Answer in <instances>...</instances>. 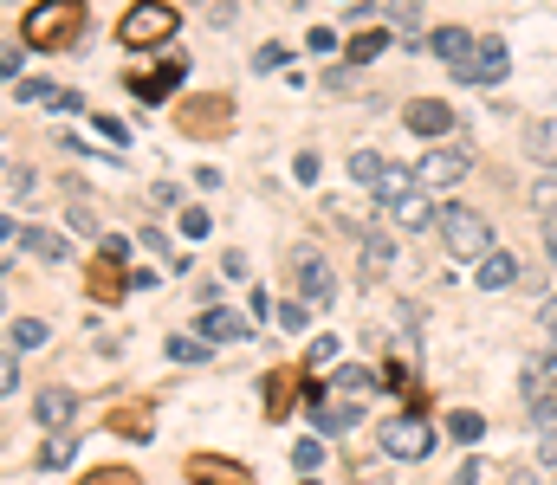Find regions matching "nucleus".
Instances as JSON below:
<instances>
[{
    "mask_svg": "<svg viewBox=\"0 0 557 485\" xmlns=\"http://www.w3.org/2000/svg\"><path fill=\"white\" fill-rule=\"evenodd\" d=\"M350 175H357V182H370V188L389 182V169H383V156H376V149H357V156H350Z\"/></svg>",
    "mask_w": 557,
    "mask_h": 485,
    "instance_id": "393cba45",
    "label": "nucleus"
},
{
    "mask_svg": "<svg viewBox=\"0 0 557 485\" xmlns=\"http://www.w3.org/2000/svg\"><path fill=\"white\" fill-rule=\"evenodd\" d=\"M545 246H551V259H557V214H545Z\"/></svg>",
    "mask_w": 557,
    "mask_h": 485,
    "instance_id": "de8ad7c7",
    "label": "nucleus"
},
{
    "mask_svg": "<svg viewBox=\"0 0 557 485\" xmlns=\"http://www.w3.org/2000/svg\"><path fill=\"white\" fill-rule=\"evenodd\" d=\"M65 227H72V233H98V214H91V207H65Z\"/></svg>",
    "mask_w": 557,
    "mask_h": 485,
    "instance_id": "c9c22d12",
    "label": "nucleus"
},
{
    "mask_svg": "<svg viewBox=\"0 0 557 485\" xmlns=\"http://www.w3.org/2000/svg\"><path fill=\"white\" fill-rule=\"evenodd\" d=\"M292 279H298V298H305L311 311H331V304H337V279H331V266H324L318 246H298Z\"/></svg>",
    "mask_w": 557,
    "mask_h": 485,
    "instance_id": "423d86ee",
    "label": "nucleus"
},
{
    "mask_svg": "<svg viewBox=\"0 0 557 485\" xmlns=\"http://www.w3.org/2000/svg\"><path fill=\"white\" fill-rule=\"evenodd\" d=\"M26 253H39V259H52V266H65V259H72V246H65L59 233H46V227H26Z\"/></svg>",
    "mask_w": 557,
    "mask_h": 485,
    "instance_id": "412c9836",
    "label": "nucleus"
},
{
    "mask_svg": "<svg viewBox=\"0 0 557 485\" xmlns=\"http://www.w3.org/2000/svg\"><path fill=\"white\" fill-rule=\"evenodd\" d=\"M318 169H324V162H318V156H311V149H305V156H298V162H292V175H298V182H305V188H311V182H318Z\"/></svg>",
    "mask_w": 557,
    "mask_h": 485,
    "instance_id": "e433bc0d",
    "label": "nucleus"
},
{
    "mask_svg": "<svg viewBox=\"0 0 557 485\" xmlns=\"http://www.w3.org/2000/svg\"><path fill=\"white\" fill-rule=\"evenodd\" d=\"M311 421H318V434H350V427L363 421V408H357L350 395H344V401L331 395V401H318V408H311Z\"/></svg>",
    "mask_w": 557,
    "mask_h": 485,
    "instance_id": "4468645a",
    "label": "nucleus"
},
{
    "mask_svg": "<svg viewBox=\"0 0 557 485\" xmlns=\"http://www.w3.org/2000/svg\"><path fill=\"white\" fill-rule=\"evenodd\" d=\"M331 363H337V337H311V350H305V376H324Z\"/></svg>",
    "mask_w": 557,
    "mask_h": 485,
    "instance_id": "a878e982",
    "label": "nucleus"
},
{
    "mask_svg": "<svg viewBox=\"0 0 557 485\" xmlns=\"http://www.w3.org/2000/svg\"><path fill=\"white\" fill-rule=\"evenodd\" d=\"M188 485H253V473L240 460H221V453H195L188 460Z\"/></svg>",
    "mask_w": 557,
    "mask_h": 485,
    "instance_id": "1a4fd4ad",
    "label": "nucleus"
},
{
    "mask_svg": "<svg viewBox=\"0 0 557 485\" xmlns=\"http://www.w3.org/2000/svg\"><path fill=\"white\" fill-rule=\"evenodd\" d=\"M78 33H85V7H78V0L26 13V46L33 52H65V46H78Z\"/></svg>",
    "mask_w": 557,
    "mask_h": 485,
    "instance_id": "f257e3e1",
    "label": "nucleus"
},
{
    "mask_svg": "<svg viewBox=\"0 0 557 485\" xmlns=\"http://www.w3.org/2000/svg\"><path fill=\"white\" fill-rule=\"evenodd\" d=\"M78 485H143V479L130 473V466H98V473H85Z\"/></svg>",
    "mask_w": 557,
    "mask_h": 485,
    "instance_id": "c756f323",
    "label": "nucleus"
},
{
    "mask_svg": "<svg viewBox=\"0 0 557 485\" xmlns=\"http://www.w3.org/2000/svg\"><path fill=\"white\" fill-rule=\"evenodd\" d=\"M447 434H454L460 447H473V440L486 434V421H480V414H473V408H454V414H447Z\"/></svg>",
    "mask_w": 557,
    "mask_h": 485,
    "instance_id": "b1692460",
    "label": "nucleus"
},
{
    "mask_svg": "<svg viewBox=\"0 0 557 485\" xmlns=\"http://www.w3.org/2000/svg\"><path fill=\"white\" fill-rule=\"evenodd\" d=\"M279 324H285V330H305V304L285 298V304H279Z\"/></svg>",
    "mask_w": 557,
    "mask_h": 485,
    "instance_id": "58836bf2",
    "label": "nucleus"
},
{
    "mask_svg": "<svg viewBox=\"0 0 557 485\" xmlns=\"http://www.w3.org/2000/svg\"><path fill=\"white\" fill-rule=\"evenodd\" d=\"M428 52H434V59H447V72H460L480 46H473V33H460V26H441V33L428 39Z\"/></svg>",
    "mask_w": 557,
    "mask_h": 485,
    "instance_id": "2eb2a0df",
    "label": "nucleus"
},
{
    "mask_svg": "<svg viewBox=\"0 0 557 485\" xmlns=\"http://www.w3.org/2000/svg\"><path fill=\"white\" fill-rule=\"evenodd\" d=\"M240 337H247V324H240L234 311H221V304L201 311V343H240Z\"/></svg>",
    "mask_w": 557,
    "mask_h": 485,
    "instance_id": "f3484780",
    "label": "nucleus"
},
{
    "mask_svg": "<svg viewBox=\"0 0 557 485\" xmlns=\"http://www.w3.org/2000/svg\"><path fill=\"white\" fill-rule=\"evenodd\" d=\"M389 266H396V246H389V233H370V240H363V272H370V279H383Z\"/></svg>",
    "mask_w": 557,
    "mask_h": 485,
    "instance_id": "4be33fe9",
    "label": "nucleus"
},
{
    "mask_svg": "<svg viewBox=\"0 0 557 485\" xmlns=\"http://www.w3.org/2000/svg\"><path fill=\"white\" fill-rule=\"evenodd\" d=\"M33 414H39V427H72V414H78V395L72 388H39V401H33Z\"/></svg>",
    "mask_w": 557,
    "mask_h": 485,
    "instance_id": "ddd939ff",
    "label": "nucleus"
},
{
    "mask_svg": "<svg viewBox=\"0 0 557 485\" xmlns=\"http://www.w3.org/2000/svg\"><path fill=\"white\" fill-rule=\"evenodd\" d=\"M98 130L111 136V143H130V123L124 117H104V110H98Z\"/></svg>",
    "mask_w": 557,
    "mask_h": 485,
    "instance_id": "4c0bfd02",
    "label": "nucleus"
},
{
    "mask_svg": "<svg viewBox=\"0 0 557 485\" xmlns=\"http://www.w3.org/2000/svg\"><path fill=\"white\" fill-rule=\"evenodd\" d=\"M169 363H208V343H201V337H182V330H175V337H169Z\"/></svg>",
    "mask_w": 557,
    "mask_h": 485,
    "instance_id": "cd10ccee",
    "label": "nucleus"
},
{
    "mask_svg": "<svg viewBox=\"0 0 557 485\" xmlns=\"http://www.w3.org/2000/svg\"><path fill=\"white\" fill-rule=\"evenodd\" d=\"M39 466H72V440H65V434H52L46 447H39Z\"/></svg>",
    "mask_w": 557,
    "mask_h": 485,
    "instance_id": "2f4dec72",
    "label": "nucleus"
},
{
    "mask_svg": "<svg viewBox=\"0 0 557 485\" xmlns=\"http://www.w3.org/2000/svg\"><path fill=\"white\" fill-rule=\"evenodd\" d=\"M175 130H182V136H201V143H214V136L234 130V104H227V97H214V91L182 97V104H175Z\"/></svg>",
    "mask_w": 557,
    "mask_h": 485,
    "instance_id": "20e7f679",
    "label": "nucleus"
},
{
    "mask_svg": "<svg viewBox=\"0 0 557 485\" xmlns=\"http://www.w3.org/2000/svg\"><path fill=\"white\" fill-rule=\"evenodd\" d=\"M182 72H188V59H169V65H162V72H143V78H130V91L156 104V97L169 91V85H175V78H182Z\"/></svg>",
    "mask_w": 557,
    "mask_h": 485,
    "instance_id": "6ab92c4d",
    "label": "nucleus"
},
{
    "mask_svg": "<svg viewBox=\"0 0 557 485\" xmlns=\"http://www.w3.org/2000/svg\"><path fill=\"white\" fill-rule=\"evenodd\" d=\"M305 46H311V52H331V46H337V33H331V26H311Z\"/></svg>",
    "mask_w": 557,
    "mask_h": 485,
    "instance_id": "79ce46f5",
    "label": "nucleus"
},
{
    "mask_svg": "<svg viewBox=\"0 0 557 485\" xmlns=\"http://www.w3.org/2000/svg\"><path fill=\"white\" fill-rule=\"evenodd\" d=\"M111 427H117V434H130V440H149V401H130V408H117Z\"/></svg>",
    "mask_w": 557,
    "mask_h": 485,
    "instance_id": "5701e85b",
    "label": "nucleus"
},
{
    "mask_svg": "<svg viewBox=\"0 0 557 485\" xmlns=\"http://www.w3.org/2000/svg\"><path fill=\"white\" fill-rule=\"evenodd\" d=\"M499 485H532V473H519V466H506V473H499Z\"/></svg>",
    "mask_w": 557,
    "mask_h": 485,
    "instance_id": "49530a36",
    "label": "nucleus"
},
{
    "mask_svg": "<svg viewBox=\"0 0 557 485\" xmlns=\"http://www.w3.org/2000/svg\"><path fill=\"white\" fill-rule=\"evenodd\" d=\"M538 317H545V330H551V337H557V291H551V298H545V311H538Z\"/></svg>",
    "mask_w": 557,
    "mask_h": 485,
    "instance_id": "a18cd8bd",
    "label": "nucleus"
},
{
    "mask_svg": "<svg viewBox=\"0 0 557 485\" xmlns=\"http://www.w3.org/2000/svg\"><path fill=\"white\" fill-rule=\"evenodd\" d=\"M467 169H473L467 149H428V156H421V169H415V182H421V188H454Z\"/></svg>",
    "mask_w": 557,
    "mask_h": 485,
    "instance_id": "6e6552de",
    "label": "nucleus"
},
{
    "mask_svg": "<svg viewBox=\"0 0 557 485\" xmlns=\"http://www.w3.org/2000/svg\"><path fill=\"white\" fill-rule=\"evenodd\" d=\"M357 485H396V479H383V473H357Z\"/></svg>",
    "mask_w": 557,
    "mask_h": 485,
    "instance_id": "09e8293b",
    "label": "nucleus"
},
{
    "mask_svg": "<svg viewBox=\"0 0 557 485\" xmlns=\"http://www.w3.org/2000/svg\"><path fill=\"white\" fill-rule=\"evenodd\" d=\"M383 453L389 460H428L434 453V421H421V414H389L383 421Z\"/></svg>",
    "mask_w": 557,
    "mask_h": 485,
    "instance_id": "39448f33",
    "label": "nucleus"
},
{
    "mask_svg": "<svg viewBox=\"0 0 557 485\" xmlns=\"http://www.w3.org/2000/svg\"><path fill=\"white\" fill-rule=\"evenodd\" d=\"M402 123H409L415 136H447V130H454V104H441V97H415V104L402 110Z\"/></svg>",
    "mask_w": 557,
    "mask_h": 485,
    "instance_id": "9d476101",
    "label": "nucleus"
},
{
    "mask_svg": "<svg viewBox=\"0 0 557 485\" xmlns=\"http://www.w3.org/2000/svg\"><path fill=\"white\" fill-rule=\"evenodd\" d=\"M7 188L26 194V188H33V169H20V162H13V169H7Z\"/></svg>",
    "mask_w": 557,
    "mask_h": 485,
    "instance_id": "37998d69",
    "label": "nucleus"
},
{
    "mask_svg": "<svg viewBox=\"0 0 557 485\" xmlns=\"http://www.w3.org/2000/svg\"><path fill=\"white\" fill-rule=\"evenodd\" d=\"M383 26H396V33H421V7H389Z\"/></svg>",
    "mask_w": 557,
    "mask_h": 485,
    "instance_id": "72a5a7b5",
    "label": "nucleus"
},
{
    "mask_svg": "<svg viewBox=\"0 0 557 485\" xmlns=\"http://www.w3.org/2000/svg\"><path fill=\"white\" fill-rule=\"evenodd\" d=\"M337 382H344V395H350V401H357V395H370V388H376V376H370V369H337Z\"/></svg>",
    "mask_w": 557,
    "mask_h": 485,
    "instance_id": "473e14b6",
    "label": "nucleus"
},
{
    "mask_svg": "<svg viewBox=\"0 0 557 485\" xmlns=\"http://www.w3.org/2000/svg\"><path fill=\"white\" fill-rule=\"evenodd\" d=\"M182 233H188V240H201V233H208V214H201V207H188V214H182Z\"/></svg>",
    "mask_w": 557,
    "mask_h": 485,
    "instance_id": "a19ab883",
    "label": "nucleus"
},
{
    "mask_svg": "<svg viewBox=\"0 0 557 485\" xmlns=\"http://www.w3.org/2000/svg\"><path fill=\"white\" fill-rule=\"evenodd\" d=\"M506 65H512V59H506V46L493 39V46H480L454 78H460V85H499V78H506Z\"/></svg>",
    "mask_w": 557,
    "mask_h": 485,
    "instance_id": "9b49d317",
    "label": "nucleus"
},
{
    "mask_svg": "<svg viewBox=\"0 0 557 485\" xmlns=\"http://www.w3.org/2000/svg\"><path fill=\"white\" fill-rule=\"evenodd\" d=\"M124 266H117V259H91V266H85V291H91V298H98V304H117V298H124Z\"/></svg>",
    "mask_w": 557,
    "mask_h": 485,
    "instance_id": "f8f14e48",
    "label": "nucleus"
},
{
    "mask_svg": "<svg viewBox=\"0 0 557 485\" xmlns=\"http://www.w3.org/2000/svg\"><path fill=\"white\" fill-rule=\"evenodd\" d=\"M253 65H260V72H273V65H285V46H260V59H253Z\"/></svg>",
    "mask_w": 557,
    "mask_h": 485,
    "instance_id": "c03bdc74",
    "label": "nucleus"
},
{
    "mask_svg": "<svg viewBox=\"0 0 557 485\" xmlns=\"http://www.w3.org/2000/svg\"><path fill=\"white\" fill-rule=\"evenodd\" d=\"M441 240H447V253L454 259H493L499 246H493V227H486V214L480 207H441Z\"/></svg>",
    "mask_w": 557,
    "mask_h": 485,
    "instance_id": "7ed1b4c3",
    "label": "nucleus"
},
{
    "mask_svg": "<svg viewBox=\"0 0 557 485\" xmlns=\"http://www.w3.org/2000/svg\"><path fill=\"white\" fill-rule=\"evenodd\" d=\"M20 104H59V91H52L46 78H26V85H20Z\"/></svg>",
    "mask_w": 557,
    "mask_h": 485,
    "instance_id": "f704fd0d",
    "label": "nucleus"
},
{
    "mask_svg": "<svg viewBox=\"0 0 557 485\" xmlns=\"http://www.w3.org/2000/svg\"><path fill=\"white\" fill-rule=\"evenodd\" d=\"M175 26H182V13H175V7H130V13H124V26H117V39H124V46L137 52V46H162V39H169Z\"/></svg>",
    "mask_w": 557,
    "mask_h": 485,
    "instance_id": "0eeeda50",
    "label": "nucleus"
},
{
    "mask_svg": "<svg viewBox=\"0 0 557 485\" xmlns=\"http://www.w3.org/2000/svg\"><path fill=\"white\" fill-rule=\"evenodd\" d=\"M525 143H532L538 162H557V123H532V130H525Z\"/></svg>",
    "mask_w": 557,
    "mask_h": 485,
    "instance_id": "bb28decb",
    "label": "nucleus"
},
{
    "mask_svg": "<svg viewBox=\"0 0 557 485\" xmlns=\"http://www.w3.org/2000/svg\"><path fill=\"white\" fill-rule=\"evenodd\" d=\"M39 343H46V324H39V317H20V324H13V350H39Z\"/></svg>",
    "mask_w": 557,
    "mask_h": 485,
    "instance_id": "c85d7f7f",
    "label": "nucleus"
},
{
    "mask_svg": "<svg viewBox=\"0 0 557 485\" xmlns=\"http://www.w3.org/2000/svg\"><path fill=\"white\" fill-rule=\"evenodd\" d=\"M298 376H305V369H273V376H266V414H273V421H285V408L298 401Z\"/></svg>",
    "mask_w": 557,
    "mask_h": 485,
    "instance_id": "dca6fc26",
    "label": "nucleus"
},
{
    "mask_svg": "<svg viewBox=\"0 0 557 485\" xmlns=\"http://www.w3.org/2000/svg\"><path fill=\"white\" fill-rule=\"evenodd\" d=\"M532 201H538V207H545V214H557V182H551V175H545V182H538V188H532Z\"/></svg>",
    "mask_w": 557,
    "mask_h": 485,
    "instance_id": "ea45409f",
    "label": "nucleus"
},
{
    "mask_svg": "<svg viewBox=\"0 0 557 485\" xmlns=\"http://www.w3.org/2000/svg\"><path fill=\"white\" fill-rule=\"evenodd\" d=\"M298 485H318V479H298Z\"/></svg>",
    "mask_w": 557,
    "mask_h": 485,
    "instance_id": "3c124183",
    "label": "nucleus"
},
{
    "mask_svg": "<svg viewBox=\"0 0 557 485\" xmlns=\"http://www.w3.org/2000/svg\"><path fill=\"white\" fill-rule=\"evenodd\" d=\"M376 201H383V214L396 220L402 233H421V227L434 220V201H428V188H421L409 169H389V182L376 188Z\"/></svg>",
    "mask_w": 557,
    "mask_h": 485,
    "instance_id": "f03ea898",
    "label": "nucleus"
},
{
    "mask_svg": "<svg viewBox=\"0 0 557 485\" xmlns=\"http://www.w3.org/2000/svg\"><path fill=\"white\" fill-rule=\"evenodd\" d=\"M506 285H519V259H512V253L480 259V291H506Z\"/></svg>",
    "mask_w": 557,
    "mask_h": 485,
    "instance_id": "a211bd4d",
    "label": "nucleus"
},
{
    "mask_svg": "<svg viewBox=\"0 0 557 485\" xmlns=\"http://www.w3.org/2000/svg\"><path fill=\"white\" fill-rule=\"evenodd\" d=\"M545 388H551V395H557V356H551V363H545Z\"/></svg>",
    "mask_w": 557,
    "mask_h": 485,
    "instance_id": "8fccbe9b",
    "label": "nucleus"
},
{
    "mask_svg": "<svg viewBox=\"0 0 557 485\" xmlns=\"http://www.w3.org/2000/svg\"><path fill=\"white\" fill-rule=\"evenodd\" d=\"M344 52H350V65H370V59H383V52H389V26H370V33H357Z\"/></svg>",
    "mask_w": 557,
    "mask_h": 485,
    "instance_id": "aec40b11",
    "label": "nucleus"
},
{
    "mask_svg": "<svg viewBox=\"0 0 557 485\" xmlns=\"http://www.w3.org/2000/svg\"><path fill=\"white\" fill-rule=\"evenodd\" d=\"M292 466H298V473H318V466H324V447H318V440H298V447H292Z\"/></svg>",
    "mask_w": 557,
    "mask_h": 485,
    "instance_id": "7c9ffc66",
    "label": "nucleus"
}]
</instances>
